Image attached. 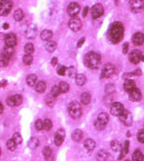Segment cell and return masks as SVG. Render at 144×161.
Instances as JSON below:
<instances>
[{
	"instance_id": "obj_1",
	"label": "cell",
	"mask_w": 144,
	"mask_h": 161,
	"mask_svg": "<svg viewBox=\"0 0 144 161\" xmlns=\"http://www.w3.org/2000/svg\"><path fill=\"white\" fill-rule=\"evenodd\" d=\"M124 35V27L122 23L115 22L112 23L108 31V38L112 44H118L122 39Z\"/></svg>"
},
{
	"instance_id": "obj_2",
	"label": "cell",
	"mask_w": 144,
	"mask_h": 161,
	"mask_svg": "<svg viewBox=\"0 0 144 161\" xmlns=\"http://www.w3.org/2000/svg\"><path fill=\"white\" fill-rule=\"evenodd\" d=\"M84 64L91 69H97L101 64V57L94 52H90L84 57Z\"/></svg>"
},
{
	"instance_id": "obj_3",
	"label": "cell",
	"mask_w": 144,
	"mask_h": 161,
	"mask_svg": "<svg viewBox=\"0 0 144 161\" xmlns=\"http://www.w3.org/2000/svg\"><path fill=\"white\" fill-rule=\"evenodd\" d=\"M68 112L73 119H78L82 115V108L81 105L77 102H71L68 106Z\"/></svg>"
},
{
	"instance_id": "obj_4",
	"label": "cell",
	"mask_w": 144,
	"mask_h": 161,
	"mask_svg": "<svg viewBox=\"0 0 144 161\" xmlns=\"http://www.w3.org/2000/svg\"><path fill=\"white\" fill-rule=\"evenodd\" d=\"M13 7L11 0H0V16H6L10 13Z\"/></svg>"
},
{
	"instance_id": "obj_5",
	"label": "cell",
	"mask_w": 144,
	"mask_h": 161,
	"mask_svg": "<svg viewBox=\"0 0 144 161\" xmlns=\"http://www.w3.org/2000/svg\"><path fill=\"white\" fill-rule=\"evenodd\" d=\"M68 27L70 28L73 32H78V31L82 28V22L77 17H72L68 22Z\"/></svg>"
},
{
	"instance_id": "obj_6",
	"label": "cell",
	"mask_w": 144,
	"mask_h": 161,
	"mask_svg": "<svg viewBox=\"0 0 144 161\" xmlns=\"http://www.w3.org/2000/svg\"><path fill=\"white\" fill-rule=\"evenodd\" d=\"M104 14V7L102 4L97 3L92 7L91 9V16L93 19H98Z\"/></svg>"
},
{
	"instance_id": "obj_7",
	"label": "cell",
	"mask_w": 144,
	"mask_h": 161,
	"mask_svg": "<svg viewBox=\"0 0 144 161\" xmlns=\"http://www.w3.org/2000/svg\"><path fill=\"white\" fill-rule=\"evenodd\" d=\"M7 105H9L10 107H18L20 106L23 102V98L21 95H14V96H10L7 98Z\"/></svg>"
},
{
	"instance_id": "obj_8",
	"label": "cell",
	"mask_w": 144,
	"mask_h": 161,
	"mask_svg": "<svg viewBox=\"0 0 144 161\" xmlns=\"http://www.w3.org/2000/svg\"><path fill=\"white\" fill-rule=\"evenodd\" d=\"M124 111L123 108V105L120 102H116V103H112V107H111V113L112 116H116V117H120L122 112Z\"/></svg>"
},
{
	"instance_id": "obj_9",
	"label": "cell",
	"mask_w": 144,
	"mask_h": 161,
	"mask_svg": "<svg viewBox=\"0 0 144 161\" xmlns=\"http://www.w3.org/2000/svg\"><path fill=\"white\" fill-rule=\"evenodd\" d=\"M143 0H131L130 1V10L133 12V13H139L143 10Z\"/></svg>"
},
{
	"instance_id": "obj_10",
	"label": "cell",
	"mask_w": 144,
	"mask_h": 161,
	"mask_svg": "<svg viewBox=\"0 0 144 161\" xmlns=\"http://www.w3.org/2000/svg\"><path fill=\"white\" fill-rule=\"evenodd\" d=\"M129 61L131 63L133 64H137L139 63L140 61L142 60V58H143V54L140 51H137V49H135V51L131 52L129 53Z\"/></svg>"
},
{
	"instance_id": "obj_11",
	"label": "cell",
	"mask_w": 144,
	"mask_h": 161,
	"mask_svg": "<svg viewBox=\"0 0 144 161\" xmlns=\"http://www.w3.org/2000/svg\"><path fill=\"white\" fill-rule=\"evenodd\" d=\"M115 73V66L112 63H107L102 69L101 78H109Z\"/></svg>"
},
{
	"instance_id": "obj_12",
	"label": "cell",
	"mask_w": 144,
	"mask_h": 161,
	"mask_svg": "<svg viewBox=\"0 0 144 161\" xmlns=\"http://www.w3.org/2000/svg\"><path fill=\"white\" fill-rule=\"evenodd\" d=\"M80 12V5L76 2H71L67 7V13L71 17H76Z\"/></svg>"
},
{
	"instance_id": "obj_13",
	"label": "cell",
	"mask_w": 144,
	"mask_h": 161,
	"mask_svg": "<svg viewBox=\"0 0 144 161\" xmlns=\"http://www.w3.org/2000/svg\"><path fill=\"white\" fill-rule=\"evenodd\" d=\"M120 120L122 123H123L127 127H129L132 125V116H131L130 112L124 110L122 114L120 116Z\"/></svg>"
},
{
	"instance_id": "obj_14",
	"label": "cell",
	"mask_w": 144,
	"mask_h": 161,
	"mask_svg": "<svg viewBox=\"0 0 144 161\" xmlns=\"http://www.w3.org/2000/svg\"><path fill=\"white\" fill-rule=\"evenodd\" d=\"M5 46L6 47H11V48H14L17 44V38H16V35L13 33H9L5 36Z\"/></svg>"
},
{
	"instance_id": "obj_15",
	"label": "cell",
	"mask_w": 144,
	"mask_h": 161,
	"mask_svg": "<svg viewBox=\"0 0 144 161\" xmlns=\"http://www.w3.org/2000/svg\"><path fill=\"white\" fill-rule=\"evenodd\" d=\"M37 25L36 24H30L29 26L26 28V31H25L26 37L28 39H35L36 36H37Z\"/></svg>"
},
{
	"instance_id": "obj_16",
	"label": "cell",
	"mask_w": 144,
	"mask_h": 161,
	"mask_svg": "<svg viewBox=\"0 0 144 161\" xmlns=\"http://www.w3.org/2000/svg\"><path fill=\"white\" fill-rule=\"evenodd\" d=\"M64 138H65V132L63 128H59L57 132L55 133V137H54V143L55 145H61L62 142L64 140Z\"/></svg>"
},
{
	"instance_id": "obj_17",
	"label": "cell",
	"mask_w": 144,
	"mask_h": 161,
	"mask_svg": "<svg viewBox=\"0 0 144 161\" xmlns=\"http://www.w3.org/2000/svg\"><path fill=\"white\" fill-rule=\"evenodd\" d=\"M129 93V100L133 101V102H138L141 100V92L138 88H133Z\"/></svg>"
},
{
	"instance_id": "obj_18",
	"label": "cell",
	"mask_w": 144,
	"mask_h": 161,
	"mask_svg": "<svg viewBox=\"0 0 144 161\" xmlns=\"http://www.w3.org/2000/svg\"><path fill=\"white\" fill-rule=\"evenodd\" d=\"M132 43L134 46H142L143 45V34L138 32V33H135L132 36Z\"/></svg>"
},
{
	"instance_id": "obj_19",
	"label": "cell",
	"mask_w": 144,
	"mask_h": 161,
	"mask_svg": "<svg viewBox=\"0 0 144 161\" xmlns=\"http://www.w3.org/2000/svg\"><path fill=\"white\" fill-rule=\"evenodd\" d=\"M97 122L106 127V125H107L108 122H109V116H108V114L107 113H100L98 118H97Z\"/></svg>"
},
{
	"instance_id": "obj_20",
	"label": "cell",
	"mask_w": 144,
	"mask_h": 161,
	"mask_svg": "<svg viewBox=\"0 0 144 161\" xmlns=\"http://www.w3.org/2000/svg\"><path fill=\"white\" fill-rule=\"evenodd\" d=\"M84 147L86 148L88 151H92L95 149V147H96V142L94 139L92 138H88V139H86L84 141Z\"/></svg>"
},
{
	"instance_id": "obj_21",
	"label": "cell",
	"mask_w": 144,
	"mask_h": 161,
	"mask_svg": "<svg viewBox=\"0 0 144 161\" xmlns=\"http://www.w3.org/2000/svg\"><path fill=\"white\" fill-rule=\"evenodd\" d=\"M52 36H53V33L51 30H43L41 33V39L42 41L47 42V41H51L52 39Z\"/></svg>"
},
{
	"instance_id": "obj_22",
	"label": "cell",
	"mask_w": 144,
	"mask_h": 161,
	"mask_svg": "<svg viewBox=\"0 0 144 161\" xmlns=\"http://www.w3.org/2000/svg\"><path fill=\"white\" fill-rule=\"evenodd\" d=\"M123 88L127 92H129L133 88H135V82L131 79H126V81L123 83Z\"/></svg>"
},
{
	"instance_id": "obj_23",
	"label": "cell",
	"mask_w": 144,
	"mask_h": 161,
	"mask_svg": "<svg viewBox=\"0 0 144 161\" xmlns=\"http://www.w3.org/2000/svg\"><path fill=\"white\" fill-rule=\"evenodd\" d=\"M109 157V153L106 150H100L96 154V159L97 161H106Z\"/></svg>"
},
{
	"instance_id": "obj_24",
	"label": "cell",
	"mask_w": 144,
	"mask_h": 161,
	"mask_svg": "<svg viewBox=\"0 0 144 161\" xmlns=\"http://www.w3.org/2000/svg\"><path fill=\"white\" fill-rule=\"evenodd\" d=\"M71 137H72V139L74 141H80L83 138V133L81 129H75V131L72 133Z\"/></svg>"
},
{
	"instance_id": "obj_25",
	"label": "cell",
	"mask_w": 144,
	"mask_h": 161,
	"mask_svg": "<svg viewBox=\"0 0 144 161\" xmlns=\"http://www.w3.org/2000/svg\"><path fill=\"white\" fill-rule=\"evenodd\" d=\"M121 155H120V159H122L124 156L127 155V152H128V149H129V141L127 140V141H124V144L123 146L121 148Z\"/></svg>"
},
{
	"instance_id": "obj_26",
	"label": "cell",
	"mask_w": 144,
	"mask_h": 161,
	"mask_svg": "<svg viewBox=\"0 0 144 161\" xmlns=\"http://www.w3.org/2000/svg\"><path fill=\"white\" fill-rule=\"evenodd\" d=\"M75 82L78 86H83L86 83V76L83 74H76L75 76Z\"/></svg>"
},
{
	"instance_id": "obj_27",
	"label": "cell",
	"mask_w": 144,
	"mask_h": 161,
	"mask_svg": "<svg viewBox=\"0 0 144 161\" xmlns=\"http://www.w3.org/2000/svg\"><path fill=\"white\" fill-rule=\"evenodd\" d=\"M56 47H57V45H56V43L53 42V41H47V43L46 44V49L48 52V53H52L54 52L56 49Z\"/></svg>"
},
{
	"instance_id": "obj_28",
	"label": "cell",
	"mask_w": 144,
	"mask_h": 161,
	"mask_svg": "<svg viewBox=\"0 0 144 161\" xmlns=\"http://www.w3.org/2000/svg\"><path fill=\"white\" fill-rule=\"evenodd\" d=\"M47 89V83L45 81H39L36 84V91L39 93H43Z\"/></svg>"
},
{
	"instance_id": "obj_29",
	"label": "cell",
	"mask_w": 144,
	"mask_h": 161,
	"mask_svg": "<svg viewBox=\"0 0 144 161\" xmlns=\"http://www.w3.org/2000/svg\"><path fill=\"white\" fill-rule=\"evenodd\" d=\"M40 144V140L37 139V138H32L30 140H29V143H28V146L31 148V149H35Z\"/></svg>"
},
{
	"instance_id": "obj_30",
	"label": "cell",
	"mask_w": 144,
	"mask_h": 161,
	"mask_svg": "<svg viewBox=\"0 0 144 161\" xmlns=\"http://www.w3.org/2000/svg\"><path fill=\"white\" fill-rule=\"evenodd\" d=\"M37 77L35 74H31L27 77V84L29 86H35L37 84Z\"/></svg>"
},
{
	"instance_id": "obj_31",
	"label": "cell",
	"mask_w": 144,
	"mask_h": 161,
	"mask_svg": "<svg viewBox=\"0 0 144 161\" xmlns=\"http://www.w3.org/2000/svg\"><path fill=\"white\" fill-rule=\"evenodd\" d=\"M131 161H143V154L140 150L136 149L132 154V160Z\"/></svg>"
},
{
	"instance_id": "obj_32",
	"label": "cell",
	"mask_w": 144,
	"mask_h": 161,
	"mask_svg": "<svg viewBox=\"0 0 144 161\" xmlns=\"http://www.w3.org/2000/svg\"><path fill=\"white\" fill-rule=\"evenodd\" d=\"M91 102V95L89 93H83L81 95V103L83 105H88Z\"/></svg>"
},
{
	"instance_id": "obj_33",
	"label": "cell",
	"mask_w": 144,
	"mask_h": 161,
	"mask_svg": "<svg viewBox=\"0 0 144 161\" xmlns=\"http://www.w3.org/2000/svg\"><path fill=\"white\" fill-rule=\"evenodd\" d=\"M25 54H32L34 53V49H35V47L32 43H28V44L25 45Z\"/></svg>"
},
{
	"instance_id": "obj_34",
	"label": "cell",
	"mask_w": 144,
	"mask_h": 161,
	"mask_svg": "<svg viewBox=\"0 0 144 161\" xmlns=\"http://www.w3.org/2000/svg\"><path fill=\"white\" fill-rule=\"evenodd\" d=\"M9 59L10 58H8L7 55L3 53L0 54V66H7L9 63Z\"/></svg>"
},
{
	"instance_id": "obj_35",
	"label": "cell",
	"mask_w": 144,
	"mask_h": 161,
	"mask_svg": "<svg viewBox=\"0 0 144 161\" xmlns=\"http://www.w3.org/2000/svg\"><path fill=\"white\" fill-rule=\"evenodd\" d=\"M111 148L114 151H118V150H121V148H122V144L120 143V141L115 139V140H112L111 142Z\"/></svg>"
},
{
	"instance_id": "obj_36",
	"label": "cell",
	"mask_w": 144,
	"mask_h": 161,
	"mask_svg": "<svg viewBox=\"0 0 144 161\" xmlns=\"http://www.w3.org/2000/svg\"><path fill=\"white\" fill-rule=\"evenodd\" d=\"M58 88L60 90V93H66L69 91V85H68V83H66L65 81H62L59 83Z\"/></svg>"
},
{
	"instance_id": "obj_37",
	"label": "cell",
	"mask_w": 144,
	"mask_h": 161,
	"mask_svg": "<svg viewBox=\"0 0 144 161\" xmlns=\"http://www.w3.org/2000/svg\"><path fill=\"white\" fill-rule=\"evenodd\" d=\"M24 18V12H23V10H21V9H17L15 12H14V19L16 20V21H21L22 19Z\"/></svg>"
},
{
	"instance_id": "obj_38",
	"label": "cell",
	"mask_w": 144,
	"mask_h": 161,
	"mask_svg": "<svg viewBox=\"0 0 144 161\" xmlns=\"http://www.w3.org/2000/svg\"><path fill=\"white\" fill-rule=\"evenodd\" d=\"M52 128V122L49 119H46L45 121H42V128H45L46 131H51V128Z\"/></svg>"
},
{
	"instance_id": "obj_39",
	"label": "cell",
	"mask_w": 144,
	"mask_h": 161,
	"mask_svg": "<svg viewBox=\"0 0 144 161\" xmlns=\"http://www.w3.org/2000/svg\"><path fill=\"white\" fill-rule=\"evenodd\" d=\"M66 73H67V75L73 78L76 76V73H77V70L76 68H75L74 66H70V67H68V68H66Z\"/></svg>"
},
{
	"instance_id": "obj_40",
	"label": "cell",
	"mask_w": 144,
	"mask_h": 161,
	"mask_svg": "<svg viewBox=\"0 0 144 161\" xmlns=\"http://www.w3.org/2000/svg\"><path fill=\"white\" fill-rule=\"evenodd\" d=\"M23 63L26 65H31L33 63V57L32 54H25L23 57Z\"/></svg>"
},
{
	"instance_id": "obj_41",
	"label": "cell",
	"mask_w": 144,
	"mask_h": 161,
	"mask_svg": "<svg viewBox=\"0 0 144 161\" xmlns=\"http://www.w3.org/2000/svg\"><path fill=\"white\" fill-rule=\"evenodd\" d=\"M42 154H43V156H45L47 159H49L52 156V150L49 147H45L43 148V150H42Z\"/></svg>"
},
{
	"instance_id": "obj_42",
	"label": "cell",
	"mask_w": 144,
	"mask_h": 161,
	"mask_svg": "<svg viewBox=\"0 0 144 161\" xmlns=\"http://www.w3.org/2000/svg\"><path fill=\"white\" fill-rule=\"evenodd\" d=\"M2 53L5 54V55H7L8 58H10L11 55L14 53V48L6 47V46H5V48H4V49H3V53Z\"/></svg>"
},
{
	"instance_id": "obj_43",
	"label": "cell",
	"mask_w": 144,
	"mask_h": 161,
	"mask_svg": "<svg viewBox=\"0 0 144 161\" xmlns=\"http://www.w3.org/2000/svg\"><path fill=\"white\" fill-rule=\"evenodd\" d=\"M7 147H8V149L9 150H11V151H13V150H15L16 149V146H17V144H16V142L13 140V138H11V139H9V140H7Z\"/></svg>"
},
{
	"instance_id": "obj_44",
	"label": "cell",
	"mask_w": 144,
	"mask_h": 161,
	"mask_svg": "<svg viewBox=\"0 0 144 161\" xmlns=\"http://www.w3.org/2000/svg\"><path fill=\"white\" fill-rule=\"evenodd\" d=\"M13 140L16 142V144L18 145V144H21L22 143V141H23V139H22V137H21V134L19 133H15L14 134H13Z\"/></svg>"
},
{
	"instance_id": "obj_45",
	"label": "cell",
	"mask_w": 144,
	"mask_h": 161,
	"mask_svg": "<svg viewBox=\"0 0 144 161\" xmlns=\"http://www.w3.org/2000/svg\"><path fill=\"white\" fill-rule=\"evenodd\" d=\"M59 94H60V90L58 88V86H56V85L53 86V87L52 88V90H51V95L53 96L54 98H56Z\"/></svg>"
},
{
	"instance_id": "obj_46",
	"label": "cell",
	"mask_w": 144,
	"mask_h": 161,
	"mask_svg": "<svg viewBox=\"0 0 144 161\" xmlns=\"http://www.w3.org/2000/svg\"><path fill=\"white\" fill-rule=\"evenodd\" d=\"M54 100H55V98L53 96H52L51 94H49L47 98H46V103L48 105L49 107H52L53 105H54Z\"/></svg>"
},
{
	"instance_id": "obj_47",
	"label": "cell",
	"mask_w": 144,
	"mask_h": 161,
	"mask_svg": "<svg viewBox=\"0 0 144 161\" xmlns=\"http://www.w3.org/2000/svg\"><path fill=\"white\" fill-rule=\"evenodd\" d=\"M66 68L67 67L63 66V65H59L57 67V74L58 75H61V76H63L65 75V73H66Z\"/></svg>"
},
{
	"instance_id": "obj_48",
	"label": "cell",
	"mask_w": 144,
	"mask_h": 161,
	"mask_svg": "<svg viewBox=\"0 0 144 161\" xmlns=\"http://www.w3.org/2000/svg\"><path fill=\"white\" fill-rule=\"evenodd\" d=\"M137 139H138V141L141 142V143L144 142V131L143 129H140V131L137 133Z\"/></svg>"
},
{
	"instance_id": "obj_49",
	"label": "cell",
	"mask_w": 144,
	"mask_h": 161,
	"mask_svg": "<svg viewBox=\"0 0 144 161\" xmlns=\"http://www.w3.org/2000/svg\"><path fill=\"white\" fill-rule=\"evenodd\" d=\"M115 89H116V87L112 84H109V85L106 86V92H107L108 94H112V93H114Z\"/></svg>"
},
{
	"instance_id": "obj_50",
	"label": "cell",
	"mask_w": 144,
	"mask_h": 161,
	"mask_svg": "<svg viewBox=\"0 0 144 161\" xmlns=\"http://www.w3.org/2000/svg\"><path fill=\"white\" fill-rule=\"evenodd\" d=\"M35 127L37 131H42V120H37L36 123H35Z\"/></svg>"
},
{
	"instance_id": "obj_51",
	"label": "cell",
	"mask_w": 144,
	"mask_h": 161,
	"mask_svg": "<svg viewBox=\"0 0 144 161\" xmlns=\"http://www.w3.org/2000/svg\"><path fill=\"white\" fill-rule=\"evenodd\" d=\"M94 126H95V128H96L97 129H99V131H102V129L105 128V126L101 125V123H99L97 121L95 122V123H94Z\"/></svg>"
},
{
	"instance_id": "obj_52",
	"label": "cell",
	"mask_w": 144,
	"mask_h": 161,
	"mask_svg": "<svg viewBox=\"0 0 144 161\" xmlns=\"http://www.w3.org/2000/svg\"><path fill=\"white\" fill-rule=\"evenodd\" d=\"M128 43H124V45H123V47H122V53L123 54H126V53H127V52H128Z\"/></svg>"
},
{
	"instance_id": "obj_53",
	"label": "cell",
	"mask_w": 144,
	"mask_h": 161,
	"mask_svg": "<svg viewBox=\"0 0 144 161\" xmlns=\"http://www.w3.org/2000/svg\"><path fill=\"white\" fill-rule=\"evenodd\" d=\"M85 43V38H81L80 40H79V42L77 43V48H81L82 47V45Z\"/></svg>"
},
{
	"instance_id": "obj_54",
	"label": "cell",
	"mask_w": 144,
	"mask_h": 161,
	"mask_svg": "<svg viewBox=\"0 0 144 161\" xmlns=\"http://www.w3.org/2000/svg\"><path fill=\"white\" fill-rule=\"evenodd\" d=\"M51 63L52 66H55L56 64H57V58H52V61H51Z\"/></svg>"
},
{
	"instance_id": "obj_55",
	"label": "cell",
	"mask_w": 144,
	"mask_h": 161,
	"mask_svg": "<svg viewBox=\"0 0 144 161\" xmlns=\"http://www.w3.org/2000/svg\"><path fill=\"white\" fill-rule=\"evenodd\" d=\"M88 10H89V7H85L84 11H83V17H86L87 16V13H88Z\"/></svg>"
},
{
	"instance_id": "obj_56",
	"label": "cell",
	"mask_w": 144,
	"mask_h": 161,
	"mask_svg": "<svg viewBox=\"0 0 144 161\" xmlns=\"http://www.w3.org/2000/svg\"><path fill=\"white\" fill-rule=\"evenodd\" d=\"M6 84H7V81H6V80H2V81L0 82V87H4V86H6Z\"/></svg>"
},
{
	"instance_id": "obj_57",
	"label": "cell",
	"mask_w": 144,
	"mask_h": 161,
	"mask_svg": "<svg viewBox=\"0 0 144 161\" xmlns=\"http://www.w3.org/2000/svg\"><path fill=\"white\" fill-rule=\"evenodd\" d=\"M3 110H4L3 104L1 103V101H0V114H2V113H3Z\"/></svg>"
},
{
	"instance_id": "obj_58",
	"label": "cell",
	"mask_w": 144,
	"mask_h": 161,
	"mask_svg": "<svg viewBox=\"0 0 144 161\" xmlns=\"http://www.w3.org/2000/svg\"><path fill=\"white\" fill-rule=\"evenodd\" d=\"M9 28V25L6 23V24H3V29H8Z\"/></svg>"
},
{
	"instance_id": "obj_59",
	"label": "cell",
	"mask_w": 144,
	"mask_h": 161,
	"mask_svg": "<svg viewBox=\"0 0 144 161\" xmlns=\"http://www.w3.org/2000/svg\"><path fill=\"white\" fill-rule=\"evenodd\" d=\"M0 155H1V148H0Z\"/></svg>"
},
{
	"instance_id": "obj_60",
	"label": "cell",
	"mask_w": 144,
	"mask_h": 161,
	"mask_svg": "<svg viewBox=\"0 0 144 161\" xmlns=\"http://www.w3.org/2000/svg\"><path fill=\"white\" fill-rule=\"evenodd\" d=\"M126 161H130V160H126Z\"/></svg>"
}]
</instances>
